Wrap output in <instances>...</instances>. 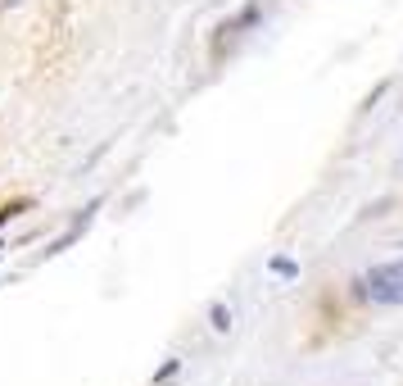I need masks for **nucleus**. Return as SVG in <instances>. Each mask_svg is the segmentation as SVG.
I'll return each mask as SVG.
<instances>
[{"label": "nucleus", "instance_id": "1", "mask_svg": "<svg viewBox=\"0 0 403 386\" xmlns=\"http://www.w3.org/2000/svg\"><path fill=\"white\" fill-rule=\"evenodd\" d=\"M362 296L376 300V305H403V259H390V264H376L367 277L358 282Z\"/></svg>", "mask_w": 403, "mask_h": 386}, {"label": "nucleus", "instance_id": "2", "mask_svg": "<svg viewBox=\"0 0 403 386\" xmlns=\"http://www.w3.org/2000/svg\"><path fill=\"white\" fill-rule=\"evenodd\" d=\"M213 327H218V332H227V327H231V314H227L222 305H213Z\"/></svg>", "mask_w": 403, "mask_h": 386}, {"label": "nucleus", "instance_id": "3", "mask_svg": "<svg viewBox=\"0 0 403 386\" xmlns=\"http://www.w3.org/2000/svg\"><path fill=\"white\" fill-rule=\"evenodd\" d=\"M19 210H28V200H19V205H5V210H0V223H5V219H14Z\"/></svg>", "mask_w": 403, "mask_h": 386}, {"label": "nucleus", "instance_id": "4", "mask_svg": "<svg viewBox=\"0 0 403 386\" xmlns=\"http://www.w3.org/2000/svg\"><path fill=\"white\" fill-rule=\"evenodd\" d=\"M5 5H19V0H5Z\"/></svg>", "mask_w": 403, "mask_h": 386}]
</instances>
